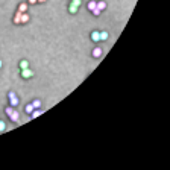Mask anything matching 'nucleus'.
<instances>
[{"instance_id": "obj_1", "label": "nucleus", "mask_w": 170, "mask_h": 170, "mask_svg": "<svg viewBox=\"0 0 170 170\" xmlns=\"http://www.w3.org/2000/svg\"><path fill=\"white\" fill-rule=\"evenodd\" d=\"M8 97H9V105H11L12 108H15V106L18 105V103H20V100H18L17 94H15L14 91H11V93H9V94H8Z\"/></svg>"}, {"instance_id": "obj_2", "label": "nucleus", "mask_w": 170, "mask_h": 170, "mask_svg": "<svg viewBox=\"0 0 170 170\" xmlns=\"http://www.w3.org/2000/svg\"><path fill=\"white\" fill-rule=\"evenodd\" d=\"M32 76H34V73H32V70H30L29 67L21 70V78H23V79H29V78H32Z\"/></svg>"}, {"instance_id": "obj_3", "label": "nucleus", "mask_w": 170, "mask_h": 170, "mask_svg": "<svg viewBox=\"0 0 170 170\" xmlns=\"http://www.w3.org/2000/svg\"><path fill=\"white\" fill-rule=\"evenodd\" d=\"M9 118H11V122H14V123H18V122H20V112L14 109V111H12V114L9 116Z\"/></svg>"}, {"instance_id": "obj_4", "label": "nucleus", "mask_w": 170, "mask_h": 170, "mask_svg": "<svg viewBox=\"0 0 170 170\" xmlns=\"http://www.w3.org/2000/svg\"><path fill=\"white\" fill-rule=\"evenodd\" d=\"M91 40H93L94 43L100 41V32H99V30H94V32H91Z\"/></svg>"}, {"instance_id": "obj_5", "label": "nucleus", "mask_w": 170, "mask_h": 170, "mask_svg": "<svg viewBox=\"0 0 170 170\" xmlns=\"http://www.w3.org/2000/svg\"><path fill=\"white\" fill-rule=\"evenodd\" d=\"M29 21V15H27L26 12H21V17H20V24H24Z\"/></svg>"}, {"instance_id": "obj_6", "label": "nucleus", "mask_w": 170, "mask_h": 170, "mask_svg": "<svg viewBox=\"0 0 170 170\" xmlns=\"http://www.w3.org/2000/svg\"><path fill=\"white\" fill-rule=\"evenodd\" d=\"M41 114H43V111H40V109L36 108V109H34V111L30 112V117H32V118H36V117L41 116Z\"/></svg>"}, {"instance_id": "obj_7", "label": "nucleus", "mask_w": 170, "mask_h": 170, "mask_svg": "<svg viewBox=\"0 0 170 170\" xmlns=\"http://www.w3.org/2000/svg\"><path fill=\"white\" fill-rule=\"evenodd\" d=\"M93 56H94V58H99V56H102V49H100V47H96V49L93 50Z\"/></svg>"}, {"instance_id": "obj_8", "label": "nucleus", "mask_w": 170, "mask_h": 170, "mask_svg": "<svg viewBox=\"0 0 170 170\" xmlns=\"http://www.w3.org/2000/svg\"><path fill=\"white\" fill-rule=\"evenodd\" d=\"M97 8L100 9V11H103V9L106 8V2H103V0H99V2H97Z\"/></svg>"}, {"instance_id": "obj_9", "label": "nucleus", "mask_w": 170, "mask_h": 170, "mask_svg": "<svg viewBox=\"0 0 170 170\" xmlns=\"http://www.w3.org/2000/svg\"><path fill=\"white\" fill-rule=\"evenodd\" d=\"M94 8H97V2H96V0H91V2L88 3V9L90 11H93Z\"/></svg>"}, {"instance_id": "obj_10", "label": "nucleus", "mask_w": 170, "mask_h": 170, "mask_svg": "<svg viewBox=\"0 0 170 170\" xmlns=\"http://www.w3.org/2000/svg\"><path fill=\"white\" fill-rule=\"evenodd\" d=\"M18 11H20V12H26V11H27V3H20Z\"/></svg>"}, {"instance_id": "obj_11", "label": "nucleus", "mask_w": 170, "mask_h": 170, "mask_svg": "<svg viewBox=\"0 0 170 170\" xmlns=\"http://www.w3.org/2000/svg\"><path fill=\"white\" fill-rule=\"evenodd\" d=\"M108 36H109V35H108V32H106V30L100 32V41H106V40H108Z\"/></svg>"}, {"instance_id": "obj_12", "label": "nucleus", "mask_w": 170, "mask_h": 170, "mask_svg": "<svg viewBox=\"0 0 170 170\" xmlns=\"http://www.w3.org/2000/svg\"><path fill=\"white\" fill-rule=\"evenodd\" d=\"M34 109H35V108L32 106V103H29V105H26V106H24V112H27V114H30V112H32Z\"/></svg>"}, {"instance_id": "obj_13", "label": "nucleus", "mask_w": 170, "mask_h": 170, "mask_svg": "<svg viewBox=\"0 0 170 170\" xmlns=\"http://www.w3.org/2000/svg\"><path fill=\"white\" fill-rule=\"evenodd\" d=\"M20 17H21V12L17 11V14H15V17H14V23H15V24H20Z\"/></svg>"}, {"instance_id": "obj_14", "label": "nucleus", "mask_w": 170, "mask_h": 170, "mask_svg": "<svg viewBox=\"0 0 170 170\" xmlns=\"http://www.w3.org/2000/svg\"><path fill=\"white\" fill-rule=\"evenodd\" d=\"M91 14H93L94 17H99V15L102 14V11H100V9H99V8H94V9H93V11H91Z\"/></svg>"}, {"instance_id": "obj_15", "label": "nucleus", "mask_w": 170, "mask_h": 170, "mask_svg": "<svg viewBox=\"0 0 170 170\" xmlns=\"http://www.w3.org/2000/svg\"><path fill=\"white\" fill-rule=\"evenodd\" d=\"M27 67H29V62H27V61H24V59L20 61V68H21V70H23V68H27Z\"/></svg>"}, {"instance_id": "obj_16", "label": "nucleus", "mask_w": 170, "mask_h": 170, "mask_svg": "<svg viewBox=\"0 0 170 170\" xmlns=\"http://www.w3.org/2000/svg\"><path fill=\"white\" fill-rule=\"evenodd\" d=\"M32 106L35 108V109H36V108H40V106H41V100H38V99H35V100L32 102Z\"/></svg>"}, {"instance_id": "obj_17", "label": "nucleus", "mask_w": 170, "mask_h": 170, "mask_svg": "<svg viewBox=\"0 0 170 170\" xmlns=\"http://www.w3.org/2000/svg\"><path fill=\"white\" fill-rule=\"evenodd\" d=\"M68 11H70L72 14H76V12H78V6H74V5H72V3H70V6H68Z\"/></svg>"}, {"instance_id": "obj_18", "label": "nucleus", "mask_w": 170, "mask_h": 170, "mask_svg": "<svg viewBox=\"0 0 170 170\" xmlns=\"http://www.w3.org/2000/svg\"><path fill=\"white\" fill-rule=\"evenodd\" d=\"M6 129V125H5V122L3 120H0V132H3Z\"/></svg>"}, {"instance_id": "obj_19", "label": "nucleus", "mask_w": 170, "mask_h": 170, "mask_svg": "<svg viewBox=\"0 0 170 170\" xmlns=\"http://www.w3.org/2000/svg\"><path fill=\"white\" fill-rule=\"evenodd\" d=\"M5 111H6V114H8V117H9V116H11V114H12V111H14V108H12V106H11V105H9V106L6 108Z\"/></svg>"}, {"instance_id": "obj_20", "label": "nucleus", "mask_w": 170, "mask_h": 170, "mask_svg": "<svg viewBox=\"0 0 170 170\" xmlns=\"http://www.w3.org/2000/svg\"><path fill=\"white\" fill-rule=\"evenodd\" d=\"M81 3H82L81 0H73V2H72V5H74V6H78V8L81 6Z\"/></svg>"}, {"instance_id": "obj_21", "label": "nucleus", "mask_w": 170, "mask_h": 170, "mask_svg": "<svg viewBox=\"0 0 170 170\" xmlns=\"http://www.w3.org/2000/svg\"><path fill=\"white\" fill-rule=\"evenodd\" d=\"M29 3H32V5H34V3H36V0H29Z\"/></svg>"}, {"instance_id": "obj_22", "label": "nucleus", "mask_w": 170, "mask_h": 170, "mask_svg": "<svg viewBox=\"0 0 170 170\" xmlns=\"http://www.w3.org/2000/svg\"><path fill=\"white\" fill-rule=\"evenodd\" d=\"M36 2H40V3H44V2H47V0H36Z\"/></svg>"}, {"instance_id": "obj_23", "label": "nucleus", "mask_w": 170, "mask_h": 170, "mask_svg": "<svg viewBox=\"0 0 170 170\" xmlns=\"http://www.w3.org/2000/svg\"><path fill=\"white\" fill-rule=\"evenodd\" d=\"M0 68H2V61H0Z\"/></svg>"}, {"instance_id": "obj_24", "label": "nucleus", "mask_w": 170, "mask_h": 170, "mask_svg": "<svg viewBox=\"0 0 170 170\" xmlns=\"http://www.w3.org/2000/svg\"><path fill=\"white\" fill-rule=\"evenodd\" d=\"M0 134H2V132H0Z\"/></svg>"}]
</instances>
